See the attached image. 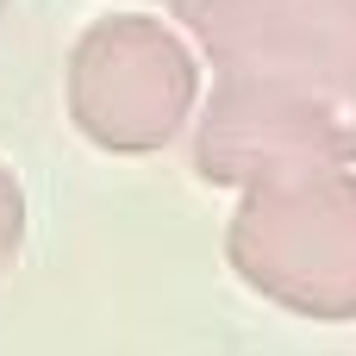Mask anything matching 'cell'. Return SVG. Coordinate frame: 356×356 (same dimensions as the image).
Segmentation results:
<instances>
[{
	"label": "cell",
	"instance_id": "obj_6",
	"mask_svg": "<svg viewBox=\"0 0 356 356\" xmlns=\"http://www.w3.org/2000/svg\"><path fill=\"white\" fill-rule=\"evenodd\" d=\"M0 13H6V0H0Z\"/></svg>",
	"mask_w": 356,
	"mask_h": 356
},
{
	"label": "cell",
	"instance_id": "obj_5",
	"mask_svg": "<svg viewBox=\"0 0 356 356\" xmlns=\"http://www.w3.org/2000/svg\"><path fill=\"white\" fill-rule=\"evenodd\" d=\"M19 250H25V188H19V175L0 163V275L19 263Z\"/></svg>",
	"mask_w": 356,
	"mask_h": 356
},
{
	"label": "cell",
	"instance_id": "obj_4",
	"mask_svg": "<svg viewBox=\"0 0 356 356\" xmlns=\"http://www.w3.org/2000/svg\"><path fill=\"white\" fill-rule=\"evenodd\" d=\"M213 75L356 88V0H169Z\"/></svg>",
	"mask_w": 356,
	"mask_h": 356
},
{
	"label": "cell",
	"instance_id": "obj_2",
	"mask_svg": "<svg viewBox=\"0 0 356 356\" xmlns=\"http://www.w3.org/2000/svg\"><path fill=\"white\" fill-rule=\"evenodd\" d=\"M232 275L282 313L350 325L356 319V169L300 175L238 194L225 219Z\"/></svg>",
	"mask_w": 356,
	"mask_h": 356
},
{
	"label": "cell",
	"instance_id": "obj_1",
	"mask_svg": "<svg viewBox=\"0 0 356 356\" xmlns=\"http://www.w3.org/2000/svg\"><path fill=\"white\" fill-rule=\"evenodd\" d=\"M194 175L232 194L356 169V88L219 75L188 131Z\"/></svg>",
	"mask_w": 356,
	"mask_h": 356
},
{
	"label": "cell",
	"instance_id": "obj_3",
	"mask_svg": "<svg viewBox=\"0 0 356 356\" xmlns=\"http://www.w3.org/2000/svg\"><path fill=\"white\" fill-rule=\"evenodd\" d=\"M200 100L194 44L150 13L94 19L63 69L69 125L106 156H156L194 125Z\"/></svg>",
	"mask_w": 356,
	"mask_h": 356
}]
</instances>
